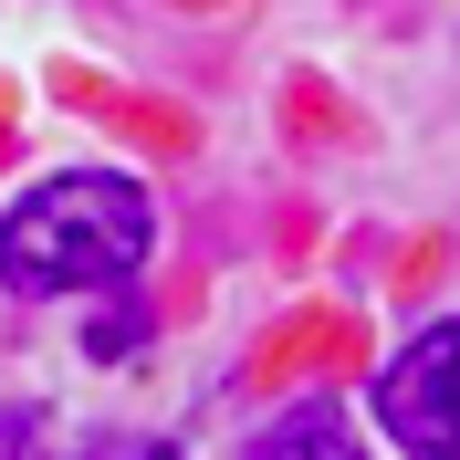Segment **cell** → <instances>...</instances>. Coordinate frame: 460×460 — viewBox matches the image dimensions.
<instances>
[{
    "label": "cell",
    "instance_id": "4",
    "mask_svg": "<svg viewBox=\"0 0 460 460\" xmlns=\"http://www.w3.org/2000/svg\"><path fill=\"white\" fill-rule=\"evenodd\" d=\"M0 460H42V419L31 408H0Z\"/></svg>",
    "mask_w": 460,
    "mask_h": 460
},
{
    "label": "cell",
    "instance_id": "1",
    "mask_svg": "<svg viewBox=\"0 0 460 460\" xmlns=\"http://www.w3.org/2000/svg\"><path fill=\"white\" fill-rule=\"evenodd\" d=\"M157 241V209H146L137 178L115 168H63L42 189L11 199L0 220V283L11 293H94V283H126Z\"/></svg>",
    "mask_w": 460,
    "mask_h": 460
},
{
    "label": "cell",
    "instance_id": "2",
    "mask_svg": "<svg viewBox=\"0 0 460 460\" xmlns=\"http://www.w3.org/2000/svg\"><path fill=\"white\" fill-rule=\"evenodd\" d=\"M376 419L408 460H460V314L429 324L398 367L376 376Z\"/></svg>",
    "mask_w": 460,
    "mask_h": 460
},
{
    "label": "cell",
    "instance_id": "3",
    "mask_svg": "<svg viewBox=\"0 0 460 460\" xmlns=\"http://www.w3.org/2000/svg\"><path fill=\"white\" fill-rule=\"evenodd\" d=\"M252 460H367V450H356V429H345V408L304 398L293 419H272V429L252 439Z\"/></svg>",
    "mask_w": 460,
    "mask_h": 460
},
{
    "label": "cell",
    "instance_id": "5",
    "mask_svg": "<svg viewBox=\"0 0 460 460\" xmlns=\"http://www.w3.org/2000/svg\"><path fill=\"white\" fill-rule=\"evenodd\" d=\"M84 460H178V450H168V439H94Z\"/></svg>",
    "mask_w": 460,
    "mask_h": 460
}]
</instances>
